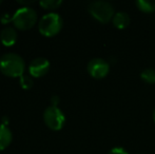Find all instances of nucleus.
<instances>
[{"mask_svg":"<svg viewBox=\"0 0 155 154\" xmlns=\"http://www.w3.org/2000/svg\"><path fill=\"white\" fill-rule=\"evenodd\" d=\"M17 40V32L15 28L6 25L2 29L0 33V41L5 47H12L15 44Z\"/></svg>","mask_w":155,"mask_h":154,"instance_id":"obj_8","label":"nucleus"},{"mask_svg":"<svg viewBox=\"0 0 155 154\" xmlns=\"http://www.w3.org/2000/svg\"><path fill=\"white\" fill-rule=\"evenodd\" d=\"M130 15L127 12H124V11H120V12H116L112 19V23L115 28L119 30L126 29L129 25H130Z\"/></svg>","mask_w":155,"mask_h":154,"instance_id":"obj_9","label":"nucleus"},{"mask_svg":"<svg viewBox=\"0 0 155 154\" xmlns=\"http://www.w3.org/2000/svg\"><path fill=\"white\" fill-rule=\"evenodd\" d=\"M12 20H13V15L12 16H10L8 13H4V14L1 16V22L2 23H8Z\"/></svg>","mask_w":155,"mask_h":154,"instance_id":"obj_16","label":"nucleus"},{"mask_svg":"<svg viewBox=\"0 0 155 154\" xmlns=\"http://www.w3.org/2000/svg\"><path fill=\"white\" fill-rule=\"evenodd\" d=\"M19 84H20L21 88L28 90V89L32 88L34 81H33V78L31 77V75H25L23 74L22 76L19 77Z\"/></svg>","mask_w":155,"mask_h":154,"instance_id":"obj_14","label":"nucleus"},{"mask_svg":"<svg viewBox=\"0 0 155 154\" xmlns=\"http://www.w3.org/2000/svg\"><path fill=\"white\" fill-rule=\"evenodd\" d=\"M63 20L58 13L50 12L45 14L38 22V30L45 37H53L57 35L62 29Z\"/></svg>","mask_w":155,"mask_h":154,"instance_id":"obj_2","label":"nucleus"},{"mask_svg":"<svg viewBox=\"0 0 155 154\" xmlns=\"http://www.w3.org/2000/svg\"><path fill=\"white\" fill-rule=\"evenodd\" d=\"M50 70V61L45 57H36L30 62L29 73L33 77H41Z\"/></svg>","mask_w":155,"mask_h":154,"instance_id":"obj_7","label":"nucleus"},{"mask_svg":"<svg viewBox=\"0 0 155 154\" xmlns=\"http://www.w3.org/2000/svg\"><path fill=\"white\" fill-rule=\"evenodd\" d=\"M12 22L19 30H29L37 22V12L31 6H21L13 14Z\"/></svg>","mask_w":155,"mask_h":154,"instance_id":"obj_4","label":"nucleus"},{"mask_svg":"<svg viewBox=\"0 0 155 154\" xmlns=\"http://www.w3.org/2000/svg\"><path fill=\"white\" fill-rule=\"evenodd\" d=\"M43 120L45 125L54 131L61 130L65 123V116L58 107L50 106L43 112Z\"/></svg>","mask_w":155,"mask_h":154,"instance_id":"obj_5","label":"nucleus"},{"mask_svg":"<svg viewBox=\"0 0 155 154\" xmlns=\"http://www.w3.org/2000/svg\"><path fill=\"white\" fill-rule=\"evenodd\" d=\"M34 2V0H18V3L23 4V6H29V4H31Z\"/></svg>","mask_w":155,"mask_h":154,"instance_id":"obj_18","label":"nucleus"},{"mask_svg":"<svg viewBox=\"0 0 155 154\" xmlns=\"http://www.w3.org/2000/svg\"><path fill=\"white\" fill-rule=\"evenodd\" d=\"M87 71L93 78L101 79L104 78L110 72V64L106 59L100 57H96L91 59L88 62Z\"/></svg>","mask_w":155,"mask_h":154,"instance_id":"obj_6","label":"nucleus"},{"mask_svg":"<svg viewBox=\"0 0 155 154\" xmlns=\"http://www.w3.org/2000/svg\"><path fill=\"white\" fill-rule=\"evenodd\" d=\"M39 4L45 10H56L61 5L62 1L61 0H41Z\"/></svg>","mask_w":155,"mask_h":154,"instance_id":"obj_13","label":"nucleus"},{"mask_svg":"<svg viewBox=\"0 0 155 154\" xmlns=\"http://www.w3.org/2000/svg\"><path fill=\"white\" fill-rule=\"evenodd\" d=\"M25 64L19 54L10 52L0 57V71L8 77H20L23 75Z\"/></svg>","mask_w":155,"mask_h":154,"instance_id":"obj_1","label":"nucleus"},{"mask_svg":"<svg viewBox=\"0 0 155 154\" xmlns=\"http://www.w3.org/2000/svg\"><path fill=\"white\" fill-rule=\"evenodd\" d=\"M88 11L94 19L101 23H107L112 20L115 15L114 6L104 0H95L89 3Z\"/></svg>","mask_w":155,"mask_h":154,"instance_id":"obj_3","label":"nucleus"},{"mask_svg":"<svg viewBox=\"0 0 155 154\" xmlns=\"http://www.w3.org/2000/svg\"><path fill=\"white\" fill-rule=\"evenodd\" d=\"M138 154H140V153H138Z\"/></svg>","mask_w":155,"mask_h":154,"instance_id":"obj_21","label":"nucleus"},{"mask_svg":"<svg viewBox=\"0 0 155 154\" xmlns=\"http://www.w3.org/2000/svg\"><path fill=\"white\" fill-rule=\"evenodd\" d=\"M51 101H52V106H55V107H57V105L59 103V97H58L57 95H54V96L52 97Z\"/></svg>","mask_w":155,"mask_h":154,"instance_id":"obj_17","label":"nucleus"},{"mask_svg":"<svg viewBox=\"0 0 155 154\" xmlns=\"http://www.w3.org/2000/svg\"><path fill=\"white\" fill-rule=\"evenodd\" d=\"M153 120H154V123H155V109H154V111H153Z\"/></svg>","mask_w":155,"mask_h":154,"instance_id":"obj_19","label":"nucleus"},{"mask_svg":"<svg viewBox=\"0 0 155 154\" xmlns=\"http://www.w3.org/2000/svg\"><path fill=\"white\" fill-rule=\"evenodd\" d=\"M0 3H1V1H0Z\"/></svg>","mask_w":155,"mask_h":154,"instance_id":"obj_20","label":"nucleus"},{"mask_svg":"<svg viewBox=\"0 0 155 154\" xmlns=\"http://www.w3.org/2000/svg\"><path fill=\"white\" fill-rule=\"evenodd\" d=\"M135 4L143 13L155 12V0H136Z\"/></svg>","mask_w":155,"mask_h":154,"instance_id":"obj_11","label":"nucleus"},{"mask_svg":"<svg viewBox=\"0 0 155 154\" xmlns=\"http://www.w3.org/2000/svg\"><path fill=\"white\" fill-rule=\"evenodd\" d=\"M140 78L147 84H155V70L151 68H146L141 71Z\"/></svg>","mask_w":155,"mask_h":154,"instance_id":"obj_12","label":"nucleus"},{"mask_svg":"<svg viewBox=\"0 0 155 154\" xmlns=\"http://www.w3.org/2000/svg\"><path fill=\"white\" fill-rule=\"evenodd\" d=\"M108 154H129V152L123 147H114L109 151Z\"/></svg>","mask_w":155,"mask_h":154,"instance_id":"obj_15","label":"nucleus"},{"mask_svg":"<svg viewBox=\"0 0 155 154\" xmlns=\"http://www.w3.org/2000/svg\"><path fill=\"white\" fill-rule=\"evenodd\" d=\"M13 139L12 131L8 126L0 125V150H4L6 147L10 146Z\"/></svg>","mask_w":155,"mask_h":154,"instance_id":"obj_10","label":"nucleus"}]
</instances>
